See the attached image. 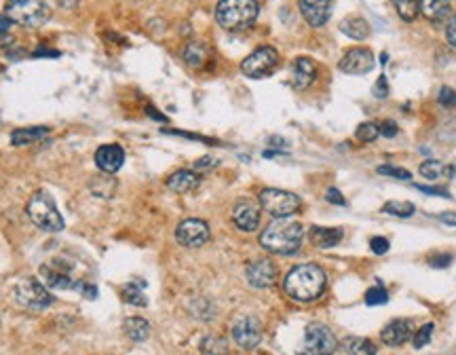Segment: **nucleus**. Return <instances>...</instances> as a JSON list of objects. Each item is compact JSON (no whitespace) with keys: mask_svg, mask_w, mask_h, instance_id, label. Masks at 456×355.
<instances>
[{"mask_svg":"<svg viewBox=\"0 0 456 355\" xmlns=\"http://www.w3.org/2000/svg\"><path fill=\"white\" fill-rule=\"evenodd\" d=\"M325 199H327L330 203H334V205H344V203H346L344 197H342V193H340L338 188H327Z\"/></svg>","mask_w":456,"mask_h":355,"instance_id":"obj_43","label":"nucleus"},{"mask_svg":"<svg viewBox=\"0 0 456 355\" xmlns=\"http://www.w3.org/2000/svg\"><path fill=\"white\" fill-rule=\"evenodd\" d=\"M445 39H448V43L456 49V15L448 20V26H445Z\"/></svg>","mask_w":456,"mask_h":355,"instance_id":"obj_41","label":"nucleus"},{"mask_svg":"<svg viewBox=\"0 0 456 355\" xmlns=\"http://www.w3.org/2000/svg\"><path fill=\"white\" fill-rule=\"evenodd\" d=\"M342 237H344L342 228L315 226V228L311 231V239H313V243H315L317 247H321V250H330V247L338 245V243L342 241Z\"/></svg>","mask_w":456,"mask_h":355,"instance_id":"obj_23","label":"nucleus"},{"mask_svg":"<svg viewBox=\"0 0 456 355\" xmlns=\"http://www.w3.org/2000/svg\"><path fill=\"white\" fill-rule=\"evenodd\" d=\"M176 239L184 247H201L209 241V226L199 218L182 220L176 228Z\"/></svg>","mask_w":456,"mask_h":355,"instance_id":"obj_11","label":"nucleus"},{"mask_svg":"<svg viewBox=\"0 0 456 355\" xmlns=\"http://www.w3.org/2000/svg\"><path fill=\"white\" fill-rule=\"evenodd\" d=\"M317 79V64L311 58H298L292 66V87L302 91L308 89Z\"/></svg>","mask_w":456,"mask_h":355,"instance_id":"obj_18","label":"nucleus"},{"mask_svg":"<svg viewBox=\"0 0 456 355\" xmlns=\"http://www.w3.org/2000/svg\"><path fill=\"white\" fill-rule=\"evenodd\" d=\"M416 188H418V191H422V193H426V195H435V197H445V199H450L448 191H443V188H435V186H424V184H416Z\"/></svg>","mask_w":456,"mask_h":355,"instance_id":"obj_45","label":"nucleus"},{"mask_svg":"<svg viewBox=\"0 0 456 355\" xmlns=\"http://www.w3.org/2000/svg\"><path fill=\"white\" fill-rule=\"evenodd\" d=\"M233 222L243 233H254L260 224V209L254 201L241 199L233 207Z\"/></svg>","mask_w":456,"mask_h":355,"instance_id":"obj_15","label":"nucleus"},{"mask_svg":"<svg viewBox=\"0 0 456 355\" xmlns=\"http://www.w3.org/2000/svg\"><path fill=\"white\" fill-rule=\"evenodd\" d=\"M279 66V53L273 47H260L254 53H249L243 64H241V72L247 79H266L271 77Z\"/></svg>","mask_w":456,"mask_h":355,"instance_id":"obj_9","label":"nucleus"},{"mask_svg":"<svg viewBox=\"0 0 456 355\" xmlns=\"http://www.w3.org/2000/svg\"><path fill=\"white\" fill-rule=\"evenodd\" d=\"M148 115L155 117V119H159V121H165V117H161L159 112H155V108H148Z\"/></svg>","mask_w":456,"mask_h":355,"instance_id":"obj_50","label":"nucleus"},{"mask_svg":"<svg viewBox=\"0 0 456 355\" xmlns=\"http://www.w3.org/2000/svg\"><path fill=\"white\" fill-rule=\"evenodd\" d=\"M199 184H201V178L190 169H180V172L171 174L169 180H167V188L178 193V195L193 193L195 188H199Z\"/></svg>","mask_w":456,"mask_h":355,"instance_id":"obj_21","label":"nucleus"},{"mask_svg":"<svg viewBox=\"0 0 456 355\" xmlns=\"http://www.w3.org/2000/svg\"><path fill=\"white\" fill-rule=\"evenodd\" d=\"M182 58H184V62H186L190 68H203L205 62L209 60V51H207V47H205L203 43L190 41V43L184 47Z\"/></svg>","mask_w":456,"mask_h":355,"instance_id":"obj_25","label":"nucleus"},{"mask_svg":"<svg viewBox=\"0 0 456 355\" xmlns=\"http://www.w3.org/2000/svg\"><path fill=\"white\" fill-rule=\"evenodd\" d=\"M370 247H372V252L374 254H386L389 252V241L384 239V237H374L372 241H370Z\"/></svg>","mask_w":456,"mask_h":355,"instance_id":"obj_40","label":"nucleus"},{"mask_svg":"<svg viewBox=\"0 0 456 355\" xmlns=\"http://www.w3.org/2000/svg\"><path fill=\"white\" fill-rule=\"evenodd\" d=\"M123 163H125V150L119 144H104L96 153V165L106 174L119 172Z\"/></svg>","mask_w":456,"mask_h":355,"instance_id":"obj_17","label":"nucleus"},{"mask_svg":"<svg viewBox=\"0 0 456 355\" xmlns=\"http://www.w3.org/2000/svg\"><path fill=\"white\" fill-rule=\"evenodd\" d=\"M298 9L308 26L321 28L332 18V0H298Z\"/></svg>","mask_w":456,"mask_h":355,"instance_id":"obj_14","label":"nucleus"},{"mask_svg":"<svg viewBox=\"0 0 456 355\" xmlns=\"http://www.w3.org/2000/svg\"><path fill=\"white\" fill-rule=\"evenodd\" d=\"M5 15L11 24H20L26 28H39L49 20V7L45 0H7Z\"/></svg>","mask_w":456,"mask_h":355,"instance_id":"obj_5","label":"nucleus"},{"mask_svg":"<svg viewBox=\"0 0 456 355\" xmlns=\"http://www.w3.org/2000/svg\"><path fill=\"white\" fill-rule=\"evenodd\" d=\"M340 353L342 355H376V347L372 340L363 336H346L340 342Z\"/></svg>","mask_w":456,"mask_h":355,"instance_id":"obj_24","label":"nucleus"},{"mask_svg":"<svg viewBox=\"0 0 456 355\" xmlns=\"http://www.w3.org/2000/svg\"><path fill=\"white\" fill-rule=\"evenodd\" d=\"M28 218L47 233H60L64 231V218L58 212V205L53 201V197L45 191H39L30 203H28Z\"/></svg>","mask_w":456,"mask_h":355,"instance_id":"obj_4","label":"nucleus"},{"mask_svg":"<svg viewBox=\"0 0 456 355\" xmlns=\"http://www.w3.org/2000/svg\"><path fill=\"white\" fill-rule=\"evenodd\" d=\"M382 212L389 216H397V218H410V216H414L416 207L410 201H389L382 205Z\"/></svg>","mask_w":456,"mask_h":355,"instance_id":"obj_31","label":"nucleus"},{"mask_svg":"<svg viewBox=\"0 0 456 355\" xmlns=\"http://www.w3.org/2000/svg\"><path fill=\"white\" fill-rule=\"evenodd\" d=\"M448 167H450V178H456V161L452 165H448Z\"/></svg>","mask_w":456,"mask_h":355,"instance_id":"obj_51","label":"nucleus"},{"mask_svg":"<svg viewBox=\"0 0 456 355\" xmlns=\"http://www.w3.org/2000/svg\"><path fill=\"white\" fill-rule=\"evenodd\" d=\"M13 296L24 309H30V311H43V309L53 304V296L47 292V288L41 281L32 279V277L20 279L15 283Z\"/></svg>","mask_w":456,"mask_h":355,"instance_id":"obj_7","label":"nucleus"},{"mask_svg":"<svg viewBox=\"0 0 456 355\" xmlns=\"http://www.w3.org/2000/svg\"><path fill=\"white\" fill-rule=\"evenodd\" d=\"M433 330H435L433 323H424L422 328H418L416 334H414V338H412L414 349H422L424 344H429V340H431V336H433Z\"/></svg>","mask_w":456,"mask_h":355,"instance_id":"obj_35","label":"nucleus"},{"mask_svg":"<svg viewBox=\"0 0 456 355\" xmlns=\"http://www.w3.org/2000/svg\"><path fill=\"white\" fill-rule=\"evenodd\" d=\"M450 262H452V256H450V254H437V256H431V258H429V264H431L433 269H445V266H450Z\"/></svg>","mask_w":456,"mask_h":355,"instance_id":"obj_39","label":"nucleus"},{"mask_svg":"<svg viewBox=\"0 0 456 355\" xmlns=\"http://www.w3.org/2000/svg\"><path fill=\"white\" fill-rule=\"evenodd\" d=\"M47 136H49L47 127H26V129H15L11 134V142H13V146H26V144H34Z\"/></svg>","mask_w":456,"mask_h":355,"instance_id":"obj_26","label":"nucleus"},{"mask_svg":"<svg viewBox=\"0 0 456 355\" xmlns=\"http://www.w3.org/2000/svg\"><path fill=\"white\" fill-rule=\"evenodd\" d=\"M144 283H136V281H131V283H127L125 288H123V296H125V300L129 302V304H136V306H146L148 304V298L144 296Z\"/></svg>","mask_w":456,"mask_h":355,"instance_id":"obj_32","label":"nucleus"},{"mask_svg":"<svg viewBox=\"0 0 456 355\" xmlns=\"http://www.w3.org/2000/svg\"><path fill=\"white\" fill-rule=\"evenodd\" d=\"M79 292H83L87 298H96V296H98V288H96V285H91V283H81Z\"/></svg>","mask_w":456,"mask_h":355,"instance_id":"obj_47","label":"nucleus"},{"mask_svg":"<svg viewBox=\"0 0 456 355\" xmlns=\"http://www.w3.org/2000/svg\"><path fill=\"white\" fill-rule=\"evenodd\" d=\"M374 53L365 47H355V49H348L342 60H340V70L346 72V75H367L374 70Z\"/></svg>","mask_w":456,"mask_h":355,"instance_id":"obj_13","label":"nucleus"},{"mask_svg":"<svg viewBox=\"0 0 456 355\" xmlns=\"http://www.w3.org/2000/svg\"><path fill=\"white\" fill-rule=\"evenodd\" d=\"M359 142H374L380 136V125L378 123H361L355 131Z\"/></svg>","mask_w":456,"mask_h":355,"instance_id":"obj_34","label":"nucleus"},{"mask_svg":"<svg viewBox=\"0 0 456 355\" xmlns=\"http://www.w3.org/2000/svg\"><path fill=\"white\" fill-rule=\"evenodd\" d=\"M260 205L266 214L275 218H289L300 209V199L294 193L281 191V188H264L260 193Z\"/></svg>","mask_w":456,"mask_h":355,"instance_id":"obj_8","label":"nucleus"},{"mask_svg":"<svg viewBox=\"0 0 456 355\" xmlns=\"http://www.w3.org/2000/svg\"><path fill=\"white\" fill-rule=\"evenodd\" d=\"M302 239H304V228L300 222L279 218L262 231L260 245L271 254L289 256V254H296L300 250Z\"/></svg>","mask_w":456,"mask_h":355,"instance_id":"obj_2","label":"nucleus"},{"mask_svg":"<svg viewBox=\"0 0 456 355\" xmlns=\"http://www.w3.org/2000/svg\"><path fill=\"white\" fill-rule=\"evenodd\" d=\"M393 5L403 22H414L420 13V0H393Z\"/></svg>","mask_w":456,"mask_h":355,"instance_id":"obj_30","label":"nucleus"},{"mask_svg":"<svg viewBox=\"0 0 456 355\" xmlns=\"http://www.w3.org/2000/svg\"><path fill=\"white\" fill-rule=\"evenodd\" d=\"M245 275H247L249 285H254V288H271V285H275V281H277V269H275V264H273L271 260H266V258L254 260V262L247 266Z\"/></svg>","mask_w":456,"mask_h":355,"instance_id":"obj_16","label":"nucleus"},{"mask_svg":"<svg viewBox=\"0 0 456 355\" xmlns=\"http://www.w3.org/2000/svg\"><path fill=\"white\" fill-rule=\"evenodd\" d=\"M410 336H412V321L410 319H393L380 332V340L389 347H399V344L408 342Z\"/></svg>","mask_w":456,"mask_h":355,"instance_id":"obj_19","label":"nucleus"},{"mask_svg":"<svg viewBox=\"0 0 456 355\" xmlns=\"http://www.w3.org/2000/svg\"><path fill=\"white\" fill-rule=\"evenodd\" d=\"M386 300H389V294H386V290L382 288V283H378L376 288H372V290L365 292V302H367L370 306L384 304Z\"/></svg>","mask_w":456,"mask_h":355,"instance_id":"obj_36","label":"nucleus"},{"mask_svg":"<svg viewBox=\"0 0 456 355\" xmlns=\"http://www.w3.org/2000/svg\"><path fill=\"white\" fill-rule=\"evenodd\" d=\"M115 188H117V182L115 178H108V176H98V180L91 182V191L96 193V197H112Z\"/></svg>","mask_w":456,"mask_h":355,"instance_id":"obj_33","label":"nucleus"},{"mask_svg":"<svg viewBox=\"0 0 456 355\" xmlns=\"http://www.w3.org/2000/svg\"><path fill=\"white\" fill-rule=\"evenodd\" d=\"M325 283H327V277H325L321 266H317V264H300V266H294L285 275L283 288H285V292H287V296L292 300L313 302L323 294Z\"/></svg>","mask_w":456,"mask_h":355,"instance_id":"obj_1","label":"nucleus"},{"mask_svg":"<svg viewBox=\"0 0 456 355\" xmlns=\"http://www.w3.org/2000/svg\"><path fill=\"white\" fill-rule=\"evenodd\" d=\"M41 277L45 281V285L53 288V290H79L83 281L74 279L72 266L66 260H49L41 266Z\"/></svg>","mask_w":456,"mask_h":355,"instance_id":"obj_10","label":"nucleus"},{"mask_svg":"<svg viewBox=\"0 0 456 355\" xmlns=\"http://www.w3.org/2000/svg\"><path fill=\"white\" fill-rule=\"evenodd\" d=\"M125 334L133 340V342H144L150 336V323L142 317H129L123 323Z\"/></svg>","mask_w":456,"mask_h":355,"instance_id":"obj_27","label":"nucleus"},{"mask_svg":"<svg viewBox=\"0 0 456 355\" xmlns=\"http://www.w3.org/2000/svg\"><path fill=\"white\" fill-rule=\"evenodd\" d=\"M439 220H441L443 224H450V226H456V214H452V212H445V214H439Z\"/></svg>","mask_w":456,"mask_h":355,"instance_id":"obj_48","label":"nucleus"},{"mask_svg":"<svg viewBox=\"0 0 456 355\" xmlns=\"http://www.w3.org/2000/svg\"><path fill=\"white\" fill-rule=\"evenodd\" d=\"M203 355H230V347L222 336H205L201 340Z\"/></svg>","mask_w":456,"mask_h":355,"instance_id":"obj_29","label":"nucleus"},{"mask_svg":"<svg viewBox=\"0 0 456 355\" xmlns=\"http://www.w3.org/2000/svg\"><path fill=\"white\" fill-rule=\"evenodd\" d=\"M214 165H218V161L211 159V157H203V159H199V161L195 163L197 169H209V167H214Z\"/></svg>","mask_w":456,"mask_h":355,"instance_id":"obj_46","label":"nucleus"},{"mask_svg":"<svg viewBox=\"0 0 456 355\" xmlns=\"http://www.w3.org/2000/svg\"><path fill=\"white\" fill-rule=\"evenodd\" d=\"M420 13L435 26H441L450 20V0H420Z\"/></svg>","mask_w":456,"mask_h":355,"instance_id":"obj_20","label":"nucleus"},{"mask_svg":"<svg viewBox=\"0 0 456 355\" xmlns=\"http://www.w3.org/2000/svg\"><path fill=\"white\" fill-rule=\"evenodd\" d=\"M437 100H439V104H441V106H445V108H452V106H456V91H454V89H450V87H441V89H439V96H437Z\"/></svg>","mask_w":456,"mask_h":355,"instance_id":"obj_38","label":"nucleus"},{"mask_svg":"<svg viewBox=\"0 0 456 355\" xmlns=\"http://www.w3.org/2000/svg\"><path fill=\"white\" fill-rule=\"evenodd\" d=\"M233 338L241 349H254L262 340V323L254 315H243L233 325Z\"/></svg>","mask_w":456,"mask_h":355,"instance_id":"obj_12","label":"nucleus"},{"mask_svg":"<svg viewBox=\"0 0 456 355\" xmlns=\"http://www.w3.org/2000/svg\"><path fill=\"white\" fill-rule=\"evenodd\" d=\"M9 26H11V20H9L7 15H0V34L7 32V30H9Z\"/></svg>","mask_w":456,"mask_h":355,"instance_id":"obj_49","label":"nucleus"},{"mask_svg":"<svg viewBox=\"0 0 456 355\" xmlns=\"http://www.w3.org/2000/svg\"><path fill=\"white\" fill-rule=\"evenodd\" d=\"M378 174L382 176H391V178H397V180H410V172L403 169V167H395V165H380L378 167Z\"/></svg>","mask_w":456,"mask_h":355,"instance_id":"obj_37","label":"nucleus"},{"mask_svg":"<svg viewBox=\"0 0 456 355\" xmlns=\"http://www.w3.org/2000/svg\"><path fill=\"white\" fill-rule=\"evenodd\" d=\"M397 123H393V121H384L382 125H380V134L384 136V138H395L397 136Z\"/></svg>","mask_w":456,"mask_h":355,"instance_id":"obj_44","label":"nucleus"},{"mask_svg":"<svg viewBox=\"0 0 456 355\" xmlns=\"http://www.w3.org/2000/svg\"><path fill=\"white\" fill-rule=\"evenodd\" d=\"M420 176L422 178H426V180H431V182H437V180H441V178H450V167L445 165V163H441V161H437V159H429V161H424V163H420Z\"/></svg>","mask_w":456,"mask_h":355,"instance_id":"obj_28","label":"nucleus"},{"mask_svg":"<svg viewBox=\"0 0 456 355\" xmlns=\"http://www.w3.org/2000/svg\"><path fill=\"white\" fill-rule=\"evenodd\" d=\"M338 349L334 332L323 323H308L304 330V338L298 347V355H334Z\"/></svg>","mask_w":456,"mask_h":355,"instance_id":"obj_6","label":"nucleus"},{"mask_svg":"<svg viewBox=\"0 0 456 355\" xmlns=\"http://www.w3.org/2000/svg\"><path fill=\"white\" fill-rule=\"evenodd\" d=\"M340 32L353 41H365L370 37V24L359 15H348L340 22Z\"/></svg>","mask_w":456,"mask_h":355,"instance_id":"obj_22","label":"nucleus"},{"mask_svg":"<svg viewBox=\"0 0 456 355\" xmlns=\"http://www.w3.org/2000/svg\"><path fill=\"white\" fill-rule=\"evenodd\" d=\"M260 7L256 0H220L216 7V22L228 32H241L254 26Z\"/></svg>","mask_w":456,"mask_h":355,"instance_id":"obj_3","label":"nucleus"},{"mask_svg":"<svg viewBox=\"0 0 456 355\" xmlns=\"http://www.w3.org/2000/svg\"><path fill=\"white\" fill-rule=\"evenodd\" d=\"M389 93V83H386V77H378L376 85H374V96L376 98H386Z\"/></svg>","mask_w":456,"mask_h":355,"instance_id":"obj_42","label":"nucleus"}]
</instances>
